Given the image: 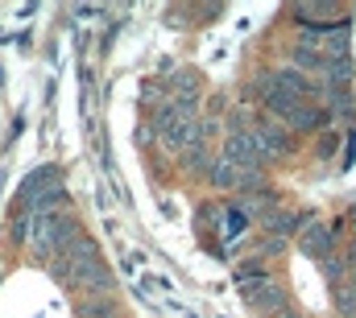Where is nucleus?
<instances>
[{
    "label": "nucleus",
    "instance_id": "0eeeda50",
    "mask_svg": "<svg viewBox=\"0 0 356 318\" xmlns=\"http://www.w3.org/2000/svg\"><path fill=\"white\" fill-rule=\"evenodd\" d=\"M220 215H224V232H220V236L228 240V244H236V240L249 236V215H245L241 207H224Z\"/></svg>",
    "mask_w": 356,
    "mask_h": 318
},
{
    "label": "nucleus",
    "instance_id": "39448f33",
    "mask_svg": "<svg viewBox=\"0 0 356 318\" xmlns=\"http://www.w3.org/2000/svg\"><path fill=\"white\" fill-rule=\"evenodd\" d=\"M302 252H311L315 260H327V256H332V232L319 228V224L302 228Z\"/></svg>",
    "mask_w": 356,
    "mask_h": 318
},
{
    "label": "nucleus",
    "instance_id": "20e7f679",
    "mask_svg": "<svg viewBox=\"0 0 356 318\" xmlns=\"http://www.w3.org/2000/svg\"><path fill=\"white\" fill-rule=\"evenodd\" d=\"M207 182L216 186V190H236L245 178H241V169L232 165V161H224V158H216L211 165H207Z\"/></svg>",
    "mask_w": 356,
    "mask_h": 318
},
{
    "label": "nucleus",
    "instance_id": "6e6552de",
    "mask_svg": "<svg viewBox=\"0 0 356 318\" xmlns=\"http://www.w3.org/2000/svg\"><path fill=\"white\" fill-rule=\"evenodd\" d=\"M33 228H38V215H33V211H17V215L8 219V240H13V244H29Z\"/></svg>",
    "mask_w": 356,
    "mask_h": 318
},
{
    "label": "nucleus",
    "instance_id": "f257e3e1",
    "mask_svg": "<svg viewBox=\"0 0 356 318\" xmlns=\"http://www.w3.org/2000/svg\"><path fill=\"white\" fill-rule=\"evenodd\" d=\"M79 236H83V228H79V219H75L71 211L42 215L38 228H33V236H29V256H33L38 265H54Z\"/></svg>",
    "mask_w": 356,
    "mask_h": 318
},
{
    "label": "nucleus",
    "instance_id": "9d476101",
    "mask_svg": "<svg viewBox=\"0 0 356 318\" xmlns=\"http://www.w3.org/2000/svg\"><path fill=\"white\" fill-rule=\"evenodd\" d=\"M0 281H4V269H0Z\"/></svg>",
    "mask_w": 356,
    "mask_h": 318
},
{
    "label": "nucleus",
    "instance_id": "f03ea898",
    "mask_svg": "<svg viewBox=\"0 0 356 318\" xmlns=\"http://www.w3.org/2000/svg\"><path fill=\"white\" fill-rule=\"evenodd\" d=\"M253 141H257V149H261V158H286L290 149H294V137H290V128L282 124V120H257V128H253Z\"/></svg>",
    "mask_w": 356,
    "mask_h": 318
},
{
    "label": "nucleus",
    "instance_id": "1a4fd4ad",
    "mask_svg": "<svg viewBox=\"0 0 356 318\" xmlns=\"http://www.w3.org/2000/svg\"><path fill=\"white\" fill-rule=\"evenodd\" d=\"M112 318H129V315H112Z\"/></svg>",
    "mask_w": 356,
    "mask_h": 318
},
{
    "label": "nucleus",
    "instance_id": "423d86ee",
    "mask_svg": "<svg viewBox=\"0 0 356 318\" xmlns=\"http://www.w3.org/2000/svg\"><path fill=\"white\" fill-rule=\"evenodd\" d=\"M112 315H120V306H116L112 294L108 298L91 294V298H79V306H75V318H112Z\"/></svg>",
    "mask_w": 356,
    "mask_h": 318
},
{
    "label": "nucleus",
    "instance_id": "7ed1b4c3",
    "mask_svg": "<svg viewBox=\"0 0 356 318\" xmlns=\"http://www.w3.org/2000/svg\"><path fill=\"white\" fill-rule=\"evenodd\" d=\"M323 120H327V108H319L315 99H307V103L294 108V116L286 120V128H290V133H315Z\"/></svg>",
    "mask_w": 356,
    "mask_h": 318
}]
</instances>
